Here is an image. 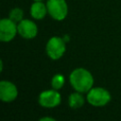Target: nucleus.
Returning a JSON list of instances; mask_svg holds the SVG:
<instances>
[{
  "label": "nucleus",
  "mask_w": 121,
  "mask_h": 121,
  "mask_svg": "<svg viewBox=\"0 0 121 121\" xmlns=\"http://www.w3.org/2000/svg\"><path fill=\"white\" fill-rule=\"evenodd\" d=\"M66 51V43L60 36H52L45 44V53L52 60H58Z\"/></svg>",
  "instance_id": "3"
},
{
  "label": "nucleus",
  "mask_w": 121,
  "mask_h": 121,
  "mask_svg": "<svg viewBox=\"0 0 121 121\" xmlns=\"http://www.w3.org/2000/svg\"><path fill=\"white\" fill-rule=\"evenodd\" d=\"M61 102V95L59 90L48 89L42 91L38 95V103L41 107L44 109H54L57 108Z\"/></svg>",
  "instance_id": "4"
},
{
  "label": "nucleus",
  "mask_w": 121,
  "mask_h": 121,
  "mask_svg": "<svg viewBox=\"0 0 121 121\" xmlns=\"http://www.w3.org/2000/svg\"><path fill=\"white\" fill-rule=\"evenodd\" d=\"M83 93L78 92V91H74L73 93H71L68 96V106L73 109V110H78L80 109L84 106L86 100V96L83 95Z\"/></svg>",
  "instance_id": "10"
},
{
  "label": "nucleus",
  "mask_w": 121,
  "mask_h": 121,
  "mask_svg": "<svg viewBox=\"0 0 121 121\" xmlns=\"http://www.w3.org/2000/svg\"><path fill=\"white\" fill-rule=\"evenodd\" d=\"M69 83L74 91L86 94L94 87L95 78L88 69L77 67L73 69L69 75Z\"/></svg>",
  "instance_id": "1"
},
{
  "label": "nucleus",
  "mask_w": 121,
  "mask_h": 121,
  "mask_svg": "<svg viewBox=\"0 0 121 121\" xmlns=\"http://www.w3.org/2000/svg\"><path fill=\"white\" fill-rule=\"evenodd\" d=\"M18 35L26 40H32L38 35V26L37 24L30 19H23L17 23Z\"/></svg>",
  "instance_id": "8"
},
{
  "label": "nucleus",
  "mask_w": 121,
  "mask_h": 121,
  "mask_svg": "<svg viewBox=\"0 0 121 121\" xmlns=\"http://www.w3.org/2000/svg\"><path fill=\"white\" fill-rule=\"evenodd\" d=\"M8 17L10 20H12L13 22L19 23L20 21H22L24 19V10L19 7L12 8L9 12V16Z\"/></svg>",
  "instance_id": "12"
},
{
  "label": "nucleus",
  "mask_w": 121,
  "mask_h": 121,
  "mask_svg": "<svg viewBox=\"0 0 121 121\" xmlns=\"http://www.w3.org/2000/svg\"><path fill=\"white\" fill-rule=\"evenodd\" d=\"M18 34L17 23L10 20L9 17L0 20V41L3 43L11 42Z\"/></svg>",
  "instance_id": "6"
},
{
  "label": "nucleus",
  "mask_w": 121,
  "mask_h": 121,
  "mask_svg": "<svg viewBox=\"0 0 121 121\" xmlns=\"http://www.w3.org/2000/svg\"><path fill=\"white\" fill-rule=\"evenodd\" d=\"M48 15L55 21H63L68 15L66 0H46Z\"/></svg>",
  "instance_id": "5"
},
{
  "label": "nucleus",
  "mask_w": 121,
  "mask_h": 121,
  "mask_svg": "<svg viewBox=\"0 0 121 121\" xmlns=\"http://www.w3.org/2000/svg\"><path fill=\"white\" fill-rule=\"evenodd\" d=\"M18 88L10 80L2 79L0 81V100L4 103H10L18 97Z\"/></svg>",
  "instance_id": "7"
},
{
  "label": "nucleus",
  "mask_w": 121,
  "mask_h": 121,
  "mask_svg": "<svg viewBox=\"0 0 121 121\" xmlns=\"http://www.w3.org/2000/svg\"><path fill=\"white\" fill-rule=\"evenodd\" d=\"M87 103L95 108H101L108 105L112 100V95L104 87H93L86 93Z\"/></svg>",
  "instance_id": "2"
},
{
  "label": "nucleus",
  "mask_w": 121,
  "mask_h": 121,
  "mask_svg": "<svg viewBox=\"0 0 121 121\" xmlns=\"http://www.w3.org/2000/svg\"><path fill=\"white\" fill-rule=\"evenodd\" d=\"M40 121H56V118L52 116H43L40 118Z\"/></svg>",
  "instance_id": "13"
},
{
  "label": "nucleus",
  "mask_w": 121,
  "mask_h": 121,
  "mask_svg": "<svg viewBox=\"0 0 121 121\" xmlns=\"http://www.w3.org/2000/svg\"><path fill=\"white\" fill-rule=\"evenodd\" d=\"M29 13L34 20H43L46 15H48L46 3L43 1H33L30 5Z\"/></svg>",
  "instance_id": "9"
},
{
  "label": "nucleus",
  "mask_w": 121,
  "mask_h": 121,
  "mask_svg": "<svg viewBox=\"0 0 121 121\" xmlns=\"http://www.w3.org/2000/svg\"><path fill=\"white\" fill-rule=\"evenodd\" d=\"M32 1H44V0H32Z\"/></svg>",
  "instance_id": "14"
},
{
  "label": "nucleus",
  "mask_w": 121,
  "mask_h": 121,
  "mask_svg": "<svg viewBox=\"0 0 121 121\" xmlns=\"http://www.w3.org/2000/svg\"><path fill=\"white\" fill-rule=\"evenodd\" d=\"M64 84H65V77L62 74L58 73L51 78V81H50L51 88L60 91L64 86Z\"/></svg>",
  "instance_id": "11"
}]
</instances>
